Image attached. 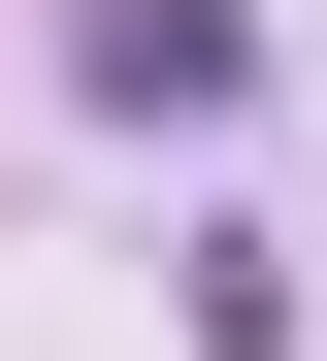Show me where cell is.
I'll list each match as a JSON object with an SVG mask.
<instances>
[{
  "instance_id": "1",
  "label": "cell",
  "mask_w": 327,
  "mask_h": 361,
  "mask_svg": "<svg viewBox=\"0 0 327 361\" xmlns=\"http://www.w3.org/2000/svg\"><path fill=\"white\" fill-rule=\"evenodd\" d=\"M65 99H98V132H229L262 33H229V0H98V33H65Z\"/></svg>"
}]
</instances>
